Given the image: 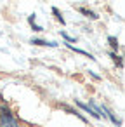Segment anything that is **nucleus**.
Returning <instances> with one entry per match:
<instances>
[{
	"instance_id": "nucleus-1",
	"label": "nucleus",
	"mask_w": 125,
	"mask_h": 127,
	"mask_svg": "<svg viewBox=\"0 0 125 127\" xmlns=\"http://www.w3.org/2000/svg\"><path fill=\"white\" fill-rule=\"evenodd\" d=\"M0 127H19L16 118L12 117V113L5 108L0 110Z\"/></svg>"
},
{
	"instance_id": "nucleus-2",
	"label": "nucleus",
	"mask_w": 125,
	"mask_h": 127,
	"mask_svg": "<svg viewBox=\"0 0 125 127\" xmlns=\"http://www.w3.org/2000/svg\"><path fill=\"white\" fill-rule=\"evenodd\" d=\"M76 104H78V106H80V108H83V110H85V111H89V113H90V115H92V117H96V118H99V113H94V111H92V110H90V108H89V106H87V104H83V103H80V101H76Z\"/></svg>"
},
{
	"instance_id": "nucleus-3",
	"label": "nucleus",
	"mask_w": 125,
	"mask_h": 127,
	"mask_svg": "<svg viewBox=\"0 0 125 127\" xmlns=\"http://www.w3.org/2000/svg\"><path fill=\"white\" fill-rule=\"evenodd\" d=\"M78 11H80L82 14H85V16H89V18H92V19H97V16H96V14H94L92 11H89V9H83V7H80Z\"/></svg>"
},
{
	"instance_id": "nucleus-4",
	"label": "nucleus",
	"mask_w": 125,
	"mask_h": 127,
	"mask_svg": "<svg viewBox=\"0 0 125 127\" xmlns=\"http://www.w3.org/2000/svg\"><path fill=\"white\" fill-rule=\"evenodd\" d=\"M31 44H37V45H50V47L56 45L54 42H49V44H47V42H44V40H31Z\"/></svg>"
},
{
	"instance_id": "nucleus-5",
	"label": "nucleus",
	"mask_w": 125,
	"mask_h": 127,
	"mask_svg": "<svg viewBox=\"0 0 125 127\" xmlns=\"http://www.w3.org/2000/svg\"><path fill=\"white\" fill-rule=\"evenodd\" d=\"M108 42H109V45H111L113 49H116V47H118V40H116L115 37H109V38H108Z\"/></svg>"
},
{
	"instance_id": "nucleus-6",
	"label": "nucleus",
	"mask_w": 125,
	"mask_h": 127,
	"mask_svg": "<svg viewBox=\"0 0 125 127\" xmlns=\"http://www.w3.org/2000/svg\"><path fill=\"white\" fill-rule=\"evenodd\" d=\"M52 12H54V14H56V18H57V21H61V25H64V19H63V16H61V14H59V11H57V9H56V7H54V9H52Z\"/></svg>"
}]
</instances>
